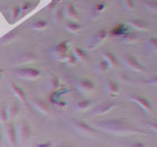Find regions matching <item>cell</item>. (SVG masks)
<instances>
[{"label":"cell","instance_id":"obj_1","mask_svg":"<svg viewBox=\"0 0 157 147\" xmlns=\"http://www.w3.org/2000/svg\"><path fill=\"white\" fill-rule=\"evenodd\" d=\"M97 127L100 128V129H103L105 131L117 135H130L136 133V130H134V128L121 120L102 121V122L97 125Z\"/></svg>","mask_w":157,"mask_h":147},{"label":"cell","instance_id":"obj_2","mask_svg":"<svg viewBox=\"0 0 157 147\" xmlns=\"http://www.w3.org/2000/svg\"><path fill=\"white\" fill-rule=\"evenodd\" d=\"M16 133L17 141H19L20 143H25V141H28V138L30 136V127L28 122L27 121H23L16 129Z\"/></svg>","mask_w":157,"mask_h":147},{"label":"cell","instance_id":"obj_3","mask_svg":"<svg viewBox=\"0 0 157 147\" xmlns=\"http://www.w3.org/2000/svg\"><path fill=\"white\" fill-rule=\"evenodd\" d=\"M73 127L78 133L82 135H85V136H92L97 133L94 128H92L91 126H89L86 122L84 121H74L73 122Z\"/></svg>","mask_w":157,"mask_h":147},{"label":"cell","instance_id":"obj_4","mask_svg":"<svg viewBox=\"0 0 157 147\" xmlns=\"http://www.w3.org/2000/svg\"><path fill=\"white\" fill-rule=\"evenodd\" d=\"M17 74L19 75L20 78L28 79V80H34L39 76L40 72L39 70L34 69V68H25V69H20L17 71Z\"/></svg>","mask_w":157,"mask_h":147},{"label":"cell","instance_id":"obj_5","mask_svg":"<svg viewBox=\"0 0 157 147\" xmlns=\"http://www.w3.org/2000/svg\"><path fill=\"white\" fill-rule=\"evenodd\" d=\"M53 56L56 60H65L67 57V43L63 42L53 49Z\"/></svg>","mask_w":157,"mask_h":147},{"label":"cell","instance_id":"obj_6","mask_svg":"<svg viewBox=\"0 0 157 147\" xmlns=\"http://www.w3.org/2000/svg\"><path fill=\"white\" fill-rule=\"evenodd\" d=\"M6 138H7V141L9 143L11 146L17 143V133H16V127H15V125L13 122H9V124H7L6 126Z\"/></svg>","mask_w":157,"mask_h":147},{"label":"cell","instance_id":"obj_7","mask_svg":"<svg viewBox=\"0 0 157 147\" xmlns=\"http://www.w3.org/2000/svg\"><path fill=\"white\" fill-rule=\"evenodd\" d=\"M124 64H126L129 69L134 70V71H137V72L143 71V65L138 62L137 59H136L135 56H131V55L124 56Z\"/></svg>","mask_w":157,"mask_h":147},{"label":"cell","instance_id":"obj_8","mask_svg":"<svg viewBox=\"0 0 157 147\" xmlns=\"http://www.w3.org/2000/svg\"><path fill=\"white\" fill-rule=\"evenodd\" d=\"M132 101L136 102V103H137L139 107H141V108L144 109L146 112H151V102H149V100H147V99L145 98V97H139V95L134 97V98H132Z\"/></svg>","mask_w":157,"mask_h":147},{"label":"cell","instance_id":"obj_9","mask_svg":"<svg viewBox=\"0 0 157 147\" xmlns=\"http://www.w3.org/2000/svg\"><path fill=\"white\" fill-rule=\"evenodd\" d=\"M105 36H107V32L105 29L99 30L98 33L95 34V36L92 38L91 42H90V48H94L99 44H101L102 41L105 38Z\"/></svg>","mask_w":157,"mask_h":147},{"label":"cell","instance_id":"obj_10","mask_svg":"<svg viewBox=\"0 0 157 147\" xmlns=\"http://www.w3.org/2000/svg\"><path fill=\"white\" fill-rule=\"evenodd\" d=\"M116 107L115 103L112 102H103L101 105H99L97 108L94 109V114H107L109 111L113 109Z\"/></svg>","mask_w":157,"mask_h":147},{"label":"cell","instance_id":"obj_11","mask_svg":"<svg viewBox=\"0 0 157 147\" xmlns=\"http://www.w3.org/2000/svg\"><path fill=\"white\" fill-rule=\"evenodd\" d=\"M78 89L83 92H90L94 89V83L90 79H82L78 82Z\"/></svg>","mask_w":157,"mask_h":147},{"label":"cell","instance_id":"obj_12","mask_svg":"<svg viewBox=\"0 0 157 147\" xmlns=\"http://www.w3.org/2000/svg\"><path fill=\"white\" fill-rule=\"evenodd\" d=\"M105 91L110 97H116L119 92V88H118L117 83L115 81H111V80H108L105 82Z\"/></svg>","mask_w":157,"mask_h":147},{"label":"cell","instance_id":"obj_13","mask_svg":"<svg viewBox=\"0 0 157 147\" xmlns=\"http://www.w3.org/2000/svg\"><path fill=\"white\" fill-rule=\"evenodd\" d=\"M10 88L13 90V92L15 93L18 100L20 102H26V95H25V92L21 88H19L18 85H16L15 83H10Z\"/></svg>","mask_w":157,"mask_h":147},{"label":"cell","instance_id":"obj_14","mask_svg":"<svg viewBox=\"0 0 157 147\" xmlns=\"http://www.w3.org/2000/svg\"><path fill=\"white\" fill-rule=\"evenodd\" d=\"M20 110L19 102H11L8 108H7V114H8V118H15L18 114Z\"/></svg>","mask_w":157,"mask_h":147},{"label":"cell","instance_id":"obj_15","mask_svg":"<svg viewBox=\"0 0 157 147\" xmlns=\"http://www.w3.org/2000/svg\"><path fill=\"white\" fill-rule=\"evenodd\" d=\"M103 60H105V62L108 63L109 66H112V68H116L118 65V61H117V57H116L111 52H107L103 53Z\"/></svg>","mask_w":157,"mask_h":147},{"label":"cell","instance_id":"obj_16","mask_svg":"<svg viewBox=\"0 0 157 147\" xmlns=\"http://www.w3.org/2000/svg\"><path fill=\"white\" fill-rule=\"evenodd\" d=\"M74 57H75L76 60L83 61V62H85V61H86V60L89 59V57H88V54H86V53L84 52V49L78 48V47L74 48Z\"/></svg>","mask_w":157,"mask_h":147},{"label":"cell","instance_id":"obj_17","mask_svg":"<svg viewBox=\"0 0 157 147\" xmlns=\"http://www.w3.org/2000/svg\"><path fill=\"white\" fill-rule=\"evenodd\" d=\"M130 24H131V26H134L135 28H136V29H138V30H145L146 28H147L146 24H145L143 20H137V19L131 20Z\"/></svg>","mask_w":157,"mask_h":147},{"label":"cell","instance_id":"obj_18","mask_svg":"<svg viewBox=\"0 0 157 147\" xmlns=\"http://www.w3.org/2000/svg\"><path fill=\"white\" fill-rule=\"evenodd\" d=\"M35 106H36L37 110L40 111V112H44V114H47V112H48V107H47V105H46L44 101L36 100V101H35Z\"/></svg>","mask_w":157,"mask_h":147},{"label":"cell","instance_id":"obj_19","mask_svg":"<svg viewBox=\"0 0 157 147\" xmlns=\"http://www.w3.org/2000/svg\"><path fill=\"white\" fill-rule=\"evenodd\" d=\"M8 114H7V108L5 106H1L0 107V122L1 124H5L6 121H8Z\"/></svg>","mask_w":157,"mask_h":147},{"label":"cell","instance_id":"obj_20","mask_svg":"<svg viewBox=\"0 0 157 147\" xmlns=\"http://www.w3.org/2000/svg\"><path fill=\"white\" fill-rule=\"evenodd\" d=\"M91 106V101L89 100H82V101H78L76 103V109L78 110H86Z\"/></svg>","mask_w":157,"mask_h":147},{"label":"cell","instance_id":"obj_21","mask_svg":"<svg viewBox=\"0 0 157 147\" xmlns=\"http://www.w3.org/2000/svg\"><path fill=\"white\" fill-rule=\"evenodd\" d=\"M67 15H69L70 18H72V19H78V11L75 10L74 6L73 5H70L67 7Z\"/></svg>","mask_w":157,"mask_h":147},{"label":"cell","instance_id":"obj_22","mask_svg":"<svg viewBox=\"0 0 157 147\" xmlns=\"http://www.w3.org/2000/svg\"><path fill=\"white\" fill-rule=\"evenodd\" d=\"M46 21L45 20H38V21H36V23H34V25L32 26V28H34V29H43V28H45L46 27Z\"/></svg>","mask_w":157,"mask_h":147},{"label":"cell","instance_id":"obj_23","mask_svg":"<svg viewBox=\"0 0 157 147\" xmlns=\"http://www.w3.org/2000/svg\"><path fill=\"white\" fill-rule=\"evenodd\" d=\"M108 68H109L108 63L105 62V60H101V61L98 63V70L100 72H105V71L108 70Z\"/></svg>","mask_w":157,"mask_h":147},{"label":"cell","instance_id":"obj_24","mask_svg":"<svg viewBox=\"0 0 157 147\" xmlns=\"http://www.w3.org/2000/svg\"><path fill=\"white\" fill-rule=\"evenodd\" d=\"M66 28L70 30V32H72V33H76L80 28H81V26L78 25V24L76 23H70L67 26H66Z\"/></svg>","mask_w":157,"mask_h":147},{"label":"cell","instance_id":"obj_25","mask_svg":"<svg viewBox=\"0 0 157 147\" xmlns=\"http://www.w3.org/2000/svg\"><path fill=\"white\" fill-rule=\"evenodd\" d=\"M27 59H29V61L32 62V61H34V55L33 54H30V53H26V54H24L23 56H21V60H20V62H28V60Z\"/></svg>","mask_w":157,"mask_h":147},{"label":"cell","instance_id":"obj_26","mask_svg":"<svg viewBox=\"0 0 157 147\" xmlns=\"http://www.w3.org/2000/svg\"><path fill=\"white\" fill-rule=\"evenodd\" d=\"M122 3L127 9H132L135 7L134 0H122Z\"/></svg>","mask_w":157,"mask_h":147},{"label":"cell","instance_id":"obj_27","mask_svg":"<svg viewBox=\"0 0 157 147\" xmlns=\"http://www.w3.org/2000/svg\"><path fill=\"white\" fill-rule=\"evenodd\" d=\"M145 3H146V6L149 8V9H153V11H156V2H154V1H145Z\"/></svg>","mask_w":157,"mask_h":147},{"label":"cell","instance_id":"obj_28","mask_svg":"<svg viewBox=\"0 0 157 147\" xmlns=\"http://www.w3.org/2000/svg\"><path fill=\"white\" fill-rule=\"evenodd\" d=\"M36 147H52V143H51V141L39 143V144H36Z\"/></svg>","mask_w":157,"mask_h":147},{"label":"cell","instance_id":"obj_29","mask_svg":"<svg viewBox=\"0 0 157 147\" xmlns=\"http://www.w3.org/2000/svg\"><path fill=\"white\" fill-rule=\"evenodd\" d=\"M62 10H57L56 11V15H55V20L56 21H59V20L62 19Z\"/></svg>","mask_w":157,"mask_h":147},{"label":"cell","instance_id":"obj_30","mask_svg":"<svg viewBox=\"0 0 157 147\" xmlns=\"http://www.w3.org/2000/svg\"><path fill=\"white\" fill-rule=\"evenodd\" d=\"M129 147H146L145 144L140 143V141H136V143H132L131 145H129Z\"/></svg>","mask_w":157,"mask_h":147},{"label":"cell","instance_id":"obj_31","mask_svg":"<svg viewBox=\"0 0 157 147\" xmlns=\"http://www.w3.org/2000/svg\"><path fill=\"white\" fill-rule=\"evenodd\" d=\"M18 13H19V8H17V9L13 10V17H17V16H18Z\"/></svg>","mask_w":157,"mask_h":147},{"label":"cell","instance_id":"obj_32","mask_svg":"<svg viewBox=\"0 0 157 147\" xmlns=\"http://www.w3.org/2000/svg\"><path fill=\"white\" fill-rule=\"evenodd\" d=\"M57 147H72L71 145H69V144H61L59 146H57Z\"/></svg>","mask_w":157,"mask_h":147},{"label":"cell","instance_id":"obj_33","mask_svg":"<svg viewBox=\"0 0 157 147\" xmlns=\"http://www.w3.org/2000/svg\"><path fill=\"white\" fill-rule=\"evenodd\" d=\"M2 146V136H1V133H0V147Z\"/></svg>","mask_w":157,"mask_h":147},{"label":"cell","instance_id":"obj_34","mask_svg":"<svg viewBox=\"0 0 157 147\" xmlns=\"http://www.w3.org/2000/svg\"><path fill=\"white\" fill-rule=\"evenodd\" d=\"M0 78H1V70H0Z\"/></svg>","mask_w":157,"mask_h":147}]
</instances>
